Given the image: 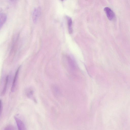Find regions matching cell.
<instances>
[{
	"label": "cell",
	"mask_w": 130,
	"mask_h": 130,
	"mask_svg": "<svg viewBox=\"0 0 130 130\" xmlns=\"http://www.w3.org/2000/svg\"><path fill=\"white\" fill-rule=\"evenodd\" d=\"M18 130H27L23 122L19 118L15 116L14 117Z\"/></svg>",
	"instance_id": "6da1fadb"
},
{
	"label": "cell",
	"mask_w": 130,
	"mask_h": 130,
	"mask_svg": "<svg viewBox=\"0 0 130 130\" xmlns=\"http://www.w3.org/2000/svg\"><path fill=\"white\" fill-rule=\"evenodd\" d=\"M104 10L108 19L110 20H112L115 18V13L110 8L106 7L104 8Z\"/></svg>",
	"instance_id": "7a4b0ae2"
},
{
	"label": "cell",
	"mask_w": 130,
	"mask_h": 130,
	"mask_svg": "<svg viewBox=\"0 0 130 130\" xmlns=\"http://www.w3.org/2000/svg\"><path fill=\"white\" fill-rule=\"evenodd\" d=\"M67 64L70 69L72 71L76 70L77 66L75 62L72 59L70 58L67 59Z\"/></svg>",
	"instance_id": "3957f363"
},
{
	"label": "cell",
	"mask_w": 130,
	"mask_h": 130,
	"mask_svg": "<svg viewBox=\"0 0 130 130\" xmlns=\"http://www.w3.org/2000/svg\"><path fill=\"white\" fill-rule=\"evenodd\" d=\"M40 8H36L34 10L32 15V18L33 22L35 23L36 22L41 12Z\"/></svg>",
	"instance_id": "277c9868"
},
{
	"label": "cell",
	"mask_w": 130,
	"mask_h": 130,
	"mask_svg": "<svg viewBox=\"0 0 130 130\" xmlns=\"http://www.w3.org/2000/svg\"><path fill=\"white\" fill-rule=\"evenodd\" d=\"M20 68V66H19L17 69L15 74L11 89V90L12 92H13L14 91L15 88L16 81L17 78L18 73Z\"/></svg>",
	"instance_id": "5b68a950"
},
{
	"label": "cell",
	"mask_w": 130,
	"mask_h": 130,
	"mask_svg": "<svg viewBox=\"0 0 130 130\" xmlns=\"http://www.w3.org/2000/svg\"><path fill=\"white\" fill-rule=\"evenodd\" d=\"M67 19H68L69 31L70 34L72 33V21L70 17H68Z\"/></svg>",
	"instance_id": "8992f818"
},
{
	"label": "cell",
	"mask_w": 130,
	"mask_h": 130,
	"mask_svg": "<svg viewBox=\"0 0 130 130\" xmlns=\"http://www.w3.org/2000/svg\"><path fill=\"white\" fill-rule=\"evenodd\" d=\"M7 18L6 15L2 13L0 14V27L1 28L4 23L6 21Z\"/></svg>",
	"instance_id": "52a82bcc"
},
{
	"label": "cell",
	"mask_w": 130,
	"mask_h": 130,
	"mask_svg": "<svg viewBox=\"0 0 130 130\" xmlns=\"http://www.w3.org/2000/svg\"><path fill=\"white\" fill-rule=\"evenodd\" d=\"M8 76H7L6 78L4 86L3 88V91L1 95H4L5 93L8 83Z\"/></svg>",
	"instance_id": "ba28073f"
},
{
	"label": "cell",
	"mask_w": 130,
	"mask_h": 130,
	"mask_svg": "<svg viewBox=\"0 0 130 130\" xmlns=\"http://www.w3.org/2000/svg\"><path fill=\"white\" fill-rule=\"evenodd\" d=\"M4 130H15V129L13 126L9 125L6 127Z\"/></svg>",
	"instance_id": "9c48e42d"
},
{
	"label": "cell",
	"mask_w": 130,
	"mask_h": 130,
	"mask_svg": "<svg viewBox=\"0 0 130 130\" xmlns=\"http://www.w3.org/2000/svg\"><path fill=\"white\" fill-rule=\"evenodd\" d=\"M53 88L54 92L55 95H59V94L60 92L58 88L57 87L55 86L53 87Z\"/></svg>",
	"instance_id": "30bf717a"
},
{
	"label": "cell",
	"mask_w": 130,
	"mask_h": 130,
	"mask_svg": "<svg viewBox=\"0 0 130 130\" xmlns=\"http://www.w3.org/2000/svg\"><path fill=\"white\" fill-rule=\"evenodd\" d=\"M32 91L30 90L29 92H28L27 94L28 96H30L32 95Z\"/></svg>",
	"instance_id": "8fae6325"
}]
</instances>
